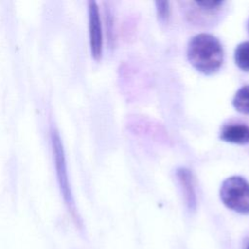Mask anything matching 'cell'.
I'll return each instance as SVG.
<instances>
[{
    "mask_svg": "<svg viewBox=\"0 0 249 249\" xmlns=\"http://www.w3.org/2000/svg\"><path fill=\"white\" fill-rule=\"evenodd\" d=\"M220 138L229 143L244 145L249 143V126L243 124H229L223 127Z\"/></svg>",
    "mask_w": 249,
    "mask_h": 249,
    "instance_id": "5",
    "label": "cell"
},
{
    "mask_svg": "<svg viewBox=\"0 0 249 249\" xmlns=\"http://www.w3.org/2000/svg\"><path fill=\"white\" fill-rule=\"evenodd\" d=\"M156 10L160 21H165L169 16V3L167 1H157Z\"/></svg>",
    "mask_w": 249,
    "mask_h": 249,
    "instance_id": "8",
    "label": "cell"
},
{
    "mask_svg": "<svg viewBox=\"0 0 249 249\" xmlns=\"http://www.w3.org/2000/svg\"><path fill=\"white\" fill-rule=\"evenodd\" d=\"M179 184L182 189V193L187 204V207L190 210H195L196 206V197L194 187V180L192 173L187 168H179L176 172Z\"/></svg>",
    "mask_w": 249,
    "mask_h": 249,
    "instance_id": "4",
    "label": "cell"
},
{
    "mask_svg": "<svg viewBox=\"0 0 249 249\" xmlns=\"http://www.w3.org/2000/svg\"><path fill=\"white\" fill-rule=\"evenodd\" d=\"M89 29L91 54L95 59H98L102 53L103 37L98 6L92 0L89 2Z\"/></svg>",
    "mask_w": 249,
    "mask_h": 249,
    "instance_id": "3",
    "label": "cell"
},
{
    "mask_svg": "<svg viewBox=\"0 0 249 249\" xmlns=\"http://www.w3.org/2000/svg\"><path fill=\"white\" fill-rule=\"evenodd\" d=\"M232 105L236 111L249 115V85L240 88L232 98Z\"/></svg>",
    "mask_w": 249,
    "mask_h": 249,
    "instance_id": "6",
    "label": "cell"
},
{
    "mask_svg": "<svg viewBox=\"0 0 249 249\" xmlns=\"http://www.w3.org/2000/svg\"><path fill=\"white\" fill-rule=\"evenodd\" d=\"M196 4L204 10H214L223 4L222 1H197Z\"/></svg>",
    "mask_w": 249,
    "mask_h": 249,
    "instance_id": "9",
    "label": "cell"
},
{
    "mask_svg": "<svg viewBox=\"0 0 249 249\" xmlns=\"http://www.w3.org/2000/svg\"><path fill=\"white\" fill-rule=\"evenodd\" d=\"M248 29H249V24H248Z\"/></svg>",
    "mask_w": 249,
    "mask_h": 249,
    "instance_id": "10",
    "label": "cell"
},
{
    "mask_svg": "<svg viewBox=\"0 0 249 249\" xmlns=\"http://www.w3.org/2000/svg\"><path fill=\"white\" fill-rule=\"evenodd\" d=\"M234 60L241 70L249 72V42H243L236 47Z\"/></svg>",
    "mask_w": 249,
    "mask_h": 249,
    "instance_id": "7",
    "label": "cell"
},
{
    "mask_svg": "<svg viewBox=\"0 0 249 249\" xmlns=\"http://www.w3.org/2000/svg\"><path fill=\"white\" fill-rule=\"evenodd\" d=\"M220 197L230 209L249 214V183L240 176H231L221 185Z\"/></svg>",
    "mask_w": 249,
    "mask_h": 249,
    "instance_id": "2",
    "label": "cell"
},
{
    "mask_svg": "<svg viewBox=\"0 0 249 249\" xmlns=\"http://www.w3.org/2000/svg\"><path fill=\"white\" fill-rule=\"evenodd\" d=\"M247 249H249V246H248V248H247Z\"/></svg>",
    "mask_w": 249,
    "mask_h": 249,
    "instance_id": "11",
    "label": "cell"
},
{
    "mask_svg": "<svg viewBox=\"0 0 249 249\" xmlns=\"http://www.w3.org/2000/svg\"><path fill=\"white\" fill-rule=\"evenodd\" d=\"M187 56L190 63L200 73H216L224 60V51L219 40L207 33L194 36L188 45Z\"/></svg>",
    "mask_w": 249,
    "mask_h": 249,
    "instance_id": "1",
    "label": "cell"
}]
</instances>
